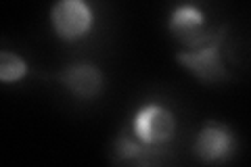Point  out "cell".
I'll use <instances>...</instances> for the list:
<instances>
[{
	"instance_id": "6da1fadb",
	"label": "cell",
	"mask_w": 251,
	"mask_h": 167,
	"mask_svg": "<svg viewBox=\"0 0 251 167\" xmlns=\"http://www.w3.org/2000/svg\"><path fill=\"white\" fill-rule=\"evenodd\" d=\"M228 38V25H220L203 31L176 52V61L193 77L203 84H220L230 77L224 63V42Z\"/></svg>"
},
{
	"instance_id": "7a4b0ae2",
	"label": "cell",
	"mask_w": 251,
	"mask_h": 167,
	"mask_svg": "<svg viewBox=\"0 0 251 167\" xmlns=\"http://www.w3.org/2000/svg\"><path fill=\"white\" fill-rule=\"evenodd\" d=\"M130 132L145 144L166 146L176 134V115L161 102H145L132 115Z\"/></svg>"
},
{
	"instance_id": "3957f363",
	"label": "cell",
	"mask_w": 251,
	"mask_h": 167,
	"mask_svg": "<svg viewBox=\"0 0 251 167\" xmlns=\"http://www.w3.org/2000/svg\"><path fill=\"white\" fill-rule=\"evenodd\" d=\"M50 25L63 42H77L94 27V9L88 0H54L50 9Z\"/></svg>"
},
{
	"instance_id": "277c9868",
	"label": "cell",
	"mask_w": 251,
	"mask_h": 167,
	"mask_svg": "<svg viewBox=\"0 0 251 167\" xmlns=\"http://www.w3.org/2000/svg\"><path fill=\"white\" fill-rule=\"evenodd\" d=\"M237 150V136L226 123L207 121L197 132L193 142V153L203 163L228 161Z\"/></svg>"
},
{
	"instance_id": "5b68a950",
	"label": "cell",
	"mask_w": 251,
	"mask_h": 167,
	"mask_svg": "<svg viewBox=\"0 0 251 167\" xmlns=\"http://www.w3.org/2000/svg\"><path fill=\"white\" fill-rule=\"evenodd\" d=\"M54 79L65 88L72 96L80 100H92L97 98L105 88V75L94 63H72L63 67Z\"/></svg>"
},
{
	"instance_id": "8992f818",
	"label": "cell",
	"mask_w": 251,
	"mask_h": 167,
	"mask_svg": "<svg viewBox=\"0 0 251 167\" xmlns=\"http://www.w3.org/2000/svg\"><path fill=\"white\" fill-rule=\"evenodd\" d=\"M207 15L195 2H182L174 6L168 15V31L172 38H176L184 44L199 38L203 31H207Z\"/></svg>"
},
{
	"instance_id": "52a82bcc",
	"label": "cell",
	"mask_w": 251,
	"mask_h": 167,
	"mask_svg": "<svg viewBox=\"0 0 251 167\" xmlns=\"http://www.w3.org/2000/svg\"><path fill=\"white\" fill-rule=\"evenodd\" d=\"M166 155V146H151L134 138L130 130H122L115 138L113 144V161L120 163H136V165H149L157 163Z\"/></svg>"
},
{
	"instance_id": "ba28073f",
	"label": "cell",
	"mask_w": 251,
	"mask_h": 167,
	"mask_svg": "<svg viewBox=\"0 0 251 167\" xmlns=\"http://www.w3.org/2000/svg\"><path fill=\"white\" fill-rule=\"evenodd\" d=\"M27 73H29V65L25 59L11 50H2V54H0V82L2 84L21 82Z\"/></svg>"
}]
</instances>
